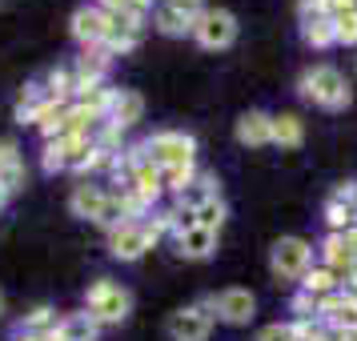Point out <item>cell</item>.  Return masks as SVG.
Instances as JSON below:
<instances>
[{"instance_id": "obj_1", "label": "cell", "mask_w": 357, "mask_h": 341, "mask_svg": "<svg viewBox=\"0 0 357 341\" xmlns=\"http://www.w3.org/2000/svg\"><path fill=\"white\" fill-rule=\"evenodd\" d=\"M297 89H301V97L305 100H313L317 109H329V113H341V109L354 105V89H349V81H345L333 65L305 68L301 81H297Z\"/></svg>"}, {"instance_id": "obj_2", "label": "cell", "mask_w": 357, "mask_h": 341, "mask_svg": "<svg viewBox=\"0 0 357 341\" xmlns=\"http://www.w3.org/2000/svg\"><path fill=\"white\" fill-rule=\"evenodd\" d=\"M93 132H68V137H56V141H45V153H40V165H45V173H89V165H93Z\"/></svg>"}, {"instance_id": "obj_3", "label": "cell", "mask_w": 357, "mask_h": 341, "mask_svg": "<svg viewBox=\"0 0 357 341\" xmlns=\"http://www.w3.org/2000/svg\"><path fill=\"white\" fill-rule=\"evenodd\" d=\"M84 309L97 317L100 325H121L132 313V293L125 285H116L109 277H97L89 293H84Z\"/></svg>"}, {"instance_id": "obj_4", "label": "cell", "mask_w": 357, "mask_h": 341, "mask_svg": "<svg viewBox=\"0 0 357 341\" xmlns=\"http://www.w3.org/2000/svg\"><path fill=\"white\" fill-rule=\"evenodd\" d=\"M141 145H145V153L153 157V165H161V169L197 165V141L181 129H161V132H153L149 141H141Z\"/></svg>"}, {"instance_id": "obj_5", "label": "cell", "mask_w": 357, "mask_h": 341, "mask_svg": "<svg viewBox=\"0 0 357 341\" xmlns=\"http://www.w3.org/2000/svg\"><path fill=\"white\" fill-rule=\"evenodd\" d=\"M213 325H217V313H213L209 297H205V301H193V305L169 313L165 333H169V341H209Z\"/></svg>"}, {"instance_id": "obj_6", "label": "cell", "mask_w": 357, "mask_h": 341, "mask_svg": "<svg viewBox=\"0 0 357 341\" xmlns=\"http://www.w3.org/2000/svg\"><path fill=\"white\" fill-rule=\"evenodd\" d=\"M309 265H313V245L305 237H281L269 249V269L277 281H301Z\"/></svg>"}, {"instance_id": "obj_7", "label": "cell", "mask_w": 357, "mask_h": 341, "mask_svg": "<svg viewBox=\"0 0 357 341\" xmlns=\"http://www.w3.org/2000/svg\"><path fill=\"white\" fill-rule=\"evenodd\" d=\"M193 40L201 49H229L237 40V17L229 8H205L193 24Z\"/></svg>"}, {"instance_id": "obj_8", "label": "cell", "mask_w": 357, "mask_h": 341, "mask_svg": "<svg viewBox=\"0 0 357 341\" xmlns=\"http://www.w3.org/2000/svg\"><path fill=\"white\" fill-rule=\"evenodd\" d=\"M153 245H157V237L149 233L145 221H125V225H116L109 233V253L116 261H141Z\"/></svg>"}, {"instance_id": "obj_9", "label": "cell", "mask_w": 357, "mask_h": 341, "mask_svg": "<svg viewBox=\"0 0 357 341\" xmlns=\"http://www.w3.org/2000/svg\"><path fill=\"white\" fill-rule=\"evenodd\" d=\"M209 305L225 325H249L253 313H257V297L249 289H221L209 297Z\"/></svg>"}, {"instance_id": "obj_10", "label": "cell", "mask_w": 357, "mask_h": 341, "mask_svg": "<svg viewBox=\"0 0 357 341\" xmlns=\"http://www.w3.org/2000/svg\"><path fill=\"white\" fill-rule=\"evenodd\" d=\"M105 33H109V13L100 4H81L73 13V36H77L81 49H100Z\"/></svg>"}, {"instance_id": "obj_11", "label": "cell", "mask_w": 357, "mask_h": 341, "mask_svg": "<svg viewBox=\"0 0 357 341\" xmlns=\"http://www.w3.org/2000/svg\"><path fill=\"white\" fill-rule=\"evenodd\" d=\"M325 221H329V233H345V229L357 225V185H341V189L329 193Z\"/></svg>"}, {"instance_id": "obj_12", "label": "cell", "mask_w": 357, "mask_h": 341, "mask_svg": "<svg viewBox=\"0 0 357 341\" xmlns=\"http://www.w3.org/2000/svg\"><path fill=\"white\" fill-rule=\"evenodd\" d=\"M173 245H177V253L185 261H209L217 253V233L201 225H185L173 233Z\"/></svg>"}, {"instance_id": "obj_13", "label": "cell", "mask_w": 357, "mask_h": 341, "mask_svg": "<svg viewBox=\"0 0 357 341\" xmlns=\"http://www.w3.org/2000/svg\"><path fill=\"white\" fill-rule=\"evenodd\" d=\"M237 141L245 149H265L273 145V113L265 109H249V113L237 116Z\"/></svg>"}, {"instance_id": "obj_14", "label": "cell", "mask_w": 357, "mask_h": 341, "mask_svg": "<svg viewBox=\"0 0 357 341\" xmlns=\"http://www.w3.org/2000/svg\"><path fill=\"white\" fill-rule=\"evenodd\" d=\"M141 36H145V24H141V20H129V17H121V13H113L100 49L109 52V56H116V52H132L137 45H141Z\"/></svg>"}, {"instance_id": "obj_15", "label": "cell", "mask_w": 357, "mask_h": 341, "mask_svg": "<svg viewBox=\"0 0 357 341\" xmlns=\"http://www.w3.org/2000/svg\"><path fill=\"white\" fill-rule=\"evenodd\" d=\"M213 197H221L217 177H213V173H197L185 189H177V193H173V209H177V213H197L205 201H213Z\"/></svg>"}, {"instance_id": "obj_16", "label": "cell", "mask_w": 357, "mask_h": 341, "mask_svg": "<svg viewBox=\"0 0 357 341\" xmlns=\"http://www.w3.org/2000/svg\"><path fill=\"white\" fill-rule=\"evenodd\" d=\"M321 265H329L341 281H349V277L357 273V253L345 245L341 233H329V237L321 241Z\"/></svg>"}, {"instance_id": "obj_17", "label": "cell", "mask_w": 357, "mask_h": 341, "mask_svg": "<svg viewBox=\"0 0 357 341\" xmlns=\"http://www.w3.org/2000/svg\"><path fill=\"white\" fill-rule=\"evenodd\" d=\"M141 116H145V97H141V93H132V89H116L105 121L116 125V129H132Z\"/></svg>"}, {"instance_id": "obj_18", "label": "cell", "mask_w": 357, "mask_h": 341, "mask_svg": "<svg viewBox=\"0 0 357 341\" xmlns=\"http://www.w3.org/2000/svg\"><path fill=\"white\" fill-rule=\"evenodd\" d=\"M68 68H73V77H77V89L105 84V77H109V52L105 49H84Z\"/></svg>"}, {"instance_id": "obj_19", "label": "cell", "mask_w": 357, "mask_h": 341, "mask_svg": "<svg viewBox=\"0 0 357 341\" xmlns=\"http://www.w3.org/2000/svg\"><path fill=\"white\" fill-rule=\"evenodd\" d=\"M105 205H109V189H100V185H77L68 193V209L77 217H84V221H93V225L100 221Z\"/></svg>"}, {"instance_id": "obj_20", "label": "cell", "mask_w": 357, "mask_h": 341, "mask_svg": "<svg viewBox=\"0 0 357 341\" xmlns=\"http://www.w3.org/2000/svg\"><path fill=\"white\" fill-rule=\"evenodd\" d=\"M100 329L105 325L89 313V309H81V313H61V338H68V341H97L100 338Z\"/></svg>"}, {"instance_id": "obj_21", "label": "cell", "mask_w": 357, "mask_h": 341, "mask_svg": "<svg viewBox=\"0 0 357 341\" xmlns=\"http://www.w3.org/2000/svg\"><path fill=\"white\" fill-rule=\"evenodd\" d=\"M113 93H116V89H109V84H89V89H77L73 105L84 109L89 116L105 121V116H109V105H113Z\"/></svg>"}, {"instance_id": "obj_22", "label": "cell", "mask_w": 357, "mask_h": 341, "mask_svg": "<svg viewBox=\"0 0 357 341\" xmlns=\"http://www.w3.org/2000/svg\"><path fill=\"white\" fill-rule=\"evenodd\" d=\"M341 285H345V281H341L329 265H309L305 277H301V289H305L309 297H317V301H321V297H329V293H337Z\"/></svg>"}, {"instance_id": "obj_23", "label": "cell", "mask_w": 357, "mask_h": 341, "mask_svg": "<svg viewBox=\"0 0 357 341\" xmlns=\"http://www.w3.org/2000/svg\"><path fill=\"white\" fill-rule=\"evenodd\" d=\"M20 181H24V161H20L17 141H0V185L20 189Z\"/></svg>"}, {"instance_id": "obj_24", "label": "cell", "mask_w": 357, "mask_h": 341, "mask_svg": "<svg viewBox=\"0 0 357 341\" xmlns=\"http://www.w3.org/2000/svg\"><path fill=\"white\" fill-rule=\"evenodd\" d=\"M305 141V121L297 113H277L273 116V145L281 149H297Z\"/></svg>"}, {"instance_id": "obj_25", "label": "cell", "mask_w": 357, "mask_h": 341, "mask_svg": "<svg viewBox=\"0 0 357 341\" xmlns=\"http://www.w3.org/2000/svg\"><path fill=\"white\" fill-rule=\"evenodd\" d=\"M153 29L165 33V36H193V20L181 17L177 8H169V4L161 0V4L153 8Z\"/></svg>"}, {"instance_id": "obj_26", "label": "cell", "mask_w": 357, "mask_h": 341, "mask_svg": "<svg viewBox=\"0 0 357 341\" xmlns=\"http://www.w3.org/2000/svg\"><path fill=\"white\" fill-rule=\"evenodd\" d=\"M24 333H36V338H52L56 329H61V313L52 305H36L33 313H24V325H20Z\"/></svg>"}, {"instance_id": "obj_27", "label": "cell", "mask_w": 357, "mask_h": 341, "mask_svg": "<svg viewBox=\"0 0 357 341\" xmlns=\"http://www.w3.org/2000/svg\"><path fill=\"white\" fill-rule=\"evenodd\" d=\"M301 36H305L309 49H329V45H337V29H333V17L305 20V24H301Z\"/></svg>"}, {"instance_id": "obj_28", "label": "cell", "mask_w": 357, "mask_h": 341, "mask_svg": "<svg viewBox=\"0 0 357 341\" xmlns=\"http://www.w3.org/2000/svg\"><path fill=\"white\" fill-rule=\"evenodd\" d=\"M193 217V225L201 229H213V233H221V225H225V217H229V205H225V197H213V201H205L197 213H189Z\"/></svg>"}, {"instance_id": "obj_29", "label": "cell", "mask_w": 357, "mask_h": 341, "mask_svg": "<svg viewBox=\"0 0 357 341\" xmlns=\"http://www.w3.org/2000/svg\"><path fill=\"white\" fill-rule=\"evenodd\" d=\"M45 100H49V97H45V84H24V89H20V97H17V121H20V125H24V121L33 125L36 109H40Z\"/></svg>"}, {"instance_id": "obj_30", "label": "cell", "mask_w": 357, "mask_h": 341, "mask_svg": "<svg viewBox=\"0 0 357 341\" xmlns=\"http://www.w3.org/2000/svg\"><path fill=\"white\" fill-rule=\"evenodd\" d=\"M257 341H301V338H297V325L293 321H273L257 333Z\"/></svg>"}, {"instance_id": "obj_31", "label": "cell", "mask_w": 357, "mask_h": 341, "mask_svg": "<svg viewBox=\"0 0 357 341\" xmlns=\"http://www.w3.org/2000/svg\"><path fill=\"white\" fill-rule=\"evenodd\" d=\"M333 29H337V45H357V8L345 17H333Z\"/></svg>"}, {"instance_id": "obj_32", "label": "cell", "mask_w": 357, "mask_h": 341, "mask_svg": "<svg viewBox=\"0 0 357 341\" xmlns=\"http://www.w3.org/2000/svg\"><path fill=\"white\" fill-rule=\"evenodd\" d=\"M297 17H301V24L317 20V17H329V0H297Z\"/></svg>"}, {"instance_id": "obj_33", "label": "cell", "mask_w": 357, "mask_h": 341, "mask_svg": "<svg viewBox=\"0 0 357 341\" xmlns=\"http://www.w3.org/2000/svg\"><path fill=\"white\" fill-rule=\"evenodd\" d=\"M165 4H169V8H177L181 17H189V20H193V24H197V17H201V13L209 8L205 0H165Z\"/></svg>"}, {"instance_id": "obj_34", "label": "cell", "mask_w": 357, "mask_h": 341, "mask_svg": "<svg viewBox=\"0 0 357 341\" xmlns=\"http://www.w3.org/2000/svg\"><path fill=\"white\" fill-rule=\"evenodd\" d=\"M149 13H153V0H125V8H121V17L141 20V24H145Z\"/></svg>"}, {"instance_id": "obj_35", "label": "cell", "mask_w": 357, "mask_h": 341, "mask_svg": "<svg viewBox=\"0 0 357 341\" xmlns=\"http://www.w3.org/2000/svg\"><path fill=\"white\" fill-rule=\"evenodd\" d=\"M354 8H357V0H329V17H345Z\"/></svg>"}, {"instance_id": "obj_36", "label": "cell", "mask_w": 357, "mask_h": 341, "mask_svg": "<svg viewBox=\"0 0 357 341\" xmlns=\"http://www.w3.org/2000/svg\"><path fill=\"white\" fill-rule=\"evenodd\" d=\"M100 8H105V13H109V17H113V13H121V8H125V0H97Z\"/></svg>"}, {"instance_id": "obj_37", "label": "cell", "mask_w": 357, "mask_h": 341, "mask_svg": "<svg viewBox=\"0 0 357 341\" xmlns=\"http://www.w3.org/2000/svg\"><path fill=\"white\" fill-rule=\"evenodd\" d=\"M8 201H13V189H4V185H0V209H4Z\"/></svg>"}, {"instance_id": "obj_38", "label": "cell", "mask_w": 357, "mask_h": 341, "mask_svg": "<svg viewBox=\"0 0 357 341\" xmlns=\"http://www.w3.org/2000/svg\"><path fill=\"white\" fill-rule=\"evenodd\" d=\"M13 341H45V338H36V333H24V329H20V333H17Z\"/></svg>"}, {"instance_id": "obj_39", "label": "cell", "mask_w": 357, "mask_h": 341, "mask_svg": "<svg viewBox=\"0 0 357 341\" xmlns=\"http://www.w3.org/2000/svg\"><path fill=\"white\" fill-rule=\"evenodd\" d=\"M321 341H341V338H337V333H333V329H329V333H325V338H321Z\"/></svg>"}, {"instance_id": "obj_40", "label": "cell", "mask_w": 357, "mask_h": 341, "mask_svg": "<svg viewBox=\"0 0 357 341\" xmlns=\"http://www.w3.org/2000/svg\"><path fill=\"white\" fill-rule=\"evenodd\" d=\"M0 313H4V293H0Z\"/></svg>"}]
</instances>
